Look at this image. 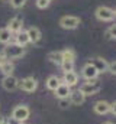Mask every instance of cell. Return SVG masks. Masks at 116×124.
Instances as JSON below:
<instances>
[{"label":"cell","mask_w":116,"mask_h":124,"mask_svg":"<svg viewBox=\"0 0 116 124\" xmlns=\"http://www.w3.org/2000/svg\"><path fill=\"white\" fill-rule=\"evenodd\" d=\"M90 63L96 68V71L99 72V74H103V72H107L109 71V62L106 61V59H103V58H100V56H97V58H93Z\"/></svg>","instance_id":"11"},{"label":"cell","mask_w":116,"mask_h":124,"mask_svg":"<svg viewBox=\"0 0 116 124\" xmlns=\"http://www.w3.org/2000/svg\"><path fill=\"white\" fill-rule=\"evenodd\" d=\"M0 71H1V74H3L4 77H7V75H13L15 63H13L12 61H6L1 66H0Z\"/></svg>","instance_id":"20"},{"label":"cell","mask_w":116,"mask_h":124,"mask_svg":"<svg viewBox=\"0 0 116 124\" xmlns=\"http://www.w3.org/2000/svg\"><path fill=\"white\" fill-rule=\"evenodd\" d=\"M80 23H81V19L77 16H62L59 19V26L62 29H67V31L77 29Z\"/></svg>","instance_id":"5"},{"label":"cell","mask_w":116,"mask_h":124,"mask_svg":"<svg viewBox=\"0 0 116 124\" xmlns=\"http://www.w3.org/2000/svg\"><path fill=\"white\" fill-rule=\"evenodd\" d=\"M47 58H48V61L52 62L54 65L61 66V63H62V52H61V51H52V52L48 54Z\"/></svg>","instance_id":"18"},{"label":"cell","mask_w":116,"mask_h":124,"mask_svg":"<svg viewBox=\"0 0 116 124\" xmlns=\"http://www.w3.org/2000/svg\"><path fill=\"white\" fill-rule=\"evenodd\" d=\"M26 1L28 0H10V6L13 9H20V7H23L26 4Z\"/></svg>","instance_id":"22"},{"label":"cell","mask_w":116,"mask_h":124,"mask_svg":"<svg viewBox=\"0 0 116 124\" xmlns=\"http://www.w3.org/2000/svg\"><path fill=\"white\" fill-rule=\"evenodd\" d=\"M61 68H62L64 72L74 71V62H62V63H61Z\"/></svg>","instance_id":"23"},{"label":"cell","mask_w":116,"mask_h":124,"mask_svg":"<svg viewBox=\"0 0 116 124\" xmlns=\"http://www.w3.org/2000/svg\"><path fill=\"white\" fill-rule=\"evenodd\" d=\"M115 17H116V10H115Z\"/></svg>","instance_id":"31"},{"label":"cell","mask_w":116,"mask_h":124,"mask_svg":"<svg viewBox=\"0 0 116 124\" xmlns=\"http://www.w3.org/2000/svg\"><path fill=\"white\" fill-rule=\"evenodd\" d=\"M49 3L51 1H48V0H36V7L38 9H47L49 6Z\"/></svg>","instance_id":"25"},{"label":"cell","mask_w":116,"mask_h":124,"mask_svg":"<svg viewBox=\"0 0 116 124\" xmlns=\"http://www.w3.org/2000/svg\"><path fill=\"white\" fill-rule=\"evenodd\" d=\"M68 100H70L71 105H83L84 101H86V97L77 90V91H71L70 97H68Z\"/></svg>","instance_id":"13"},{"label":"cell","mask_w":116,"mask_h":124,"mask_svg":"<svg viewBox=\"0 0 116 124\" xmlns=\"http://www.w3.org/2000/svg\"><path fill=\"white\" fill-rule=\"evenodd\" d=\"M6 61H7V59H6V56L3 55V52H0V66H1V65H3Z\"/></svg>","instance_id":"29"},{"label":"cell","mask_w":116,"mask_h":124,"mask_svg":"<svg viewBox=\"0 0 116 124\" xmlns=\"http://www.w3.org/2000/svg\"><path fill=\"white\" fill-rule=\"evenodd\" d=\"M62 52V62H74L76 61V52L74 49L68 48L65 51H61Z\"/></svg>","instance_id":"21"},{"label":"cell","mask_w":116,"mask_h":124,"mask_svg":"<svg viewBox=\"0 0 116 124\" xmlns=\"http://www.w3.org/2000/svg\"><path fill=\"white\" fill-rule=\"evenodd\" d=\"M26 33H28V36H29V42L30 43H38L41 40L42 33H41V31L36 26H30L28 31H26Z\"/></svg>","instance_id":"15"},{"label":"cell","mask_w":116,"mask_h":124,"mask_svg":"<svg viewBox=\"0 0 116 124\" xmlns=\"http://www.w3.org/2000/svg\"><path fill=\"white\" fill-rule=\"evenodd\" d=\"M48 1H51V0H48Z\"/></svg>","instance_id":"33"},{"label":"cell","mask_w":116,"mask_h":124,"mask_svg":"<svg viewBox=\"0 0 116 124\" xmlns=\"http://www.w3.org/2000/svg\"><path fill=\"white\" fill-rule=\"evenodd\" d=\"M1 52H3V55L6 56V59H7V61L20 59V58H22V56H25V54H26L25 48H23V46H19L18 43H7Z\"/></svg>","instance_id":"1"},{"label":"cell","mask_w":116,"mask_h":124,"mask_svg":"<svg viewBox=\"0 0 116 124\" xmlns=\"http://www.w3.org/2000/svg\"><path fill=\"white\" fill-rule=\"evenodd\" d=\"M58 104H59V107H61V108H67V107H70V105H71V102H70V100H68V98L58 100Z\"/></svg>","instance_id":"26"},{"label":"cell","mask_w":116,"mask_h":124,"mask_svg":"<svg viewBox=\"0 0 116 124\" xmlns=\"http://www.w3.org/2000/svg\"><path fill=\"white\" fill-rule=\"evenodd\" d=\"M20 124H25V123H20Z\"/></svg>","instance_id":"32"},{"label":"cell","mask_w":116,"mask_h":124,"mask_svg":"<svg viewBox=\"0 0 116 124\" xmlns=\"http://www.w3.org/2000/svg\"><path fill=\"white\" fill-rule=\"evenodd\" d=\"M70 94H71V88L68 87V85H65V84H59V87H58L57 90L54 91V95L57 97L58 100H62V98H68L70 97Z\"/></svg>","instance_id":"14"},{"label":"cell","mask_w":116,"mask_h":124,"mask_svg":"<svg viewBox=\"0 0 116 124\" xmlns=\"http://www.w3.org/2000/svg\"><path fill=\"white\" fill-rule=\"evenodd\" d=\"M81 75H83V78H86L87 81H91V79H97L99 72L96 71V68L90 62H87L86 65L83 66V69H81Z\"/></svg>","instance_id":"10"},{"label":"cell","mask_w":116,"mask_h":124,"mask_svg":"<svg viewBox=\"0 0 116 124\" xmlns=\"http://www.w3.org/2000/svg\"><path fill=\"white\" fill-rule=\"evenodd\" d=\"M15 43H18L19 46H23V48H25L28 43H30L26 31H20L19 33H16V36H15Z\"/></svg>","instance_id":"17"},{"label":"cell","mask_w":116,"mask_h":124,"mask_svg":"<svg viewBox=\"0 0 116 124\" xmlns=\"http://www.w3.org/2000/svg\"><path fill=\"white\" fill-rule=\"evenodd\" d=\"M30 116V108L26 104H18L12 110V118H15L19 123H25Z\"/></svg>","instance_id":"3"},{"label":"cell","mask_w":116,"mask_h":124,"mask_svg":"<svg viewBox=\"0 0 116 124\" xmlns=\"http://www.w3.org/2000/svg\"><path fill=\"white\" fill-rule=\"evenodd\" d=\"M12 38H13V35L10 33L7 28H0V43L7 45V43H10Z\"/></svg>","instance_id":"19"},{"label":"cell","mask_w":116,"mask_h":124,"mask_svg":"<svg viewBox=\"0 0 116 124\" xmlns=\"http://www.w3.org/2000/svg\"><path fill=\"white\" fill-rule=\"evenodd\" d=\"M102 90V82L99 79H91V81H87L84 82L81 87H80V93L83 94L84 97H90V95H96Z\"/></svg>","instance_id":"2"},{"label":"cell","mask_w":116,"mask_h":124,"mask_svg":"<svg viewBox=\"0 0 116 124\" xmlns=\"http://www.w3.org/2000/svg\"><path fill=\"white\" fill-rule=\"evenodd\" d=\"M103 124H115V123H112V121H106V123H103Z\"/></svg>","instance_id":"30"},{"label":"cell","mask_w":116,"mask_h":124,"mask_svg":"<svg viewBox=\"0 0 116 124\" xmlns=\"http://www.w3.org/2000/svg\"><path fill=\"white\" fill-rule=\"evenodd\" d=\"M93 110H94V113L99 114V116L107 114V113H110V102H107V101H105V100L96 101L94 105H93Z\"/></svg>","instance_id":"12"},{"label":"cell","mask_w":116,"mask_h":124,"mask_svg":"<svg viewBox=\"0 0 116 124\" xmlns=\"http://www.w3.org/2000/svg\"><path fill=\"white\" fill-rule=\"evenodd\" d=\"M109 72H112L113 75H116V61L109 63Z\"/></svg>","instance_id":"27"},{"label":"cell","mask_w":116,"mask_h":124,"mask_svg":"<svg viewBox=\"0 0 116 124\" xmlns=\"http://www.w3.org/2000/svg\"><path fill=\"white\" fill-rule=\"evenodd\" d=\"M106 35H107V38H112V39H116V25H112L107 32H106Z\"/></svg>","instance_id":"24"},{"label":"cell","mask_w":116,"mask_h":124,"mask_svg":"<svg viewBox=\"0 0 116 124\" xmlns=\"http://www.w3.org/2000/svg\"><path fill=\"white\" fill-rule=\"evenodd\" d=\"M1 87L3 90L6 91H16L19 88V78H16L15 75H7V77H3L1 79Z\"/></svg>","instance_id":"7"},{"label":"cell","mask_w":116,"mask_h":124,"mask_svg":"<svg viewBox=\"0 0 116 124\" xmlns=\"http://www.w3.org/2000/svg\"><path fill=\"white\" fill-rule=\"evenodd\" d=\"M59 84H61V79L58 78L57 75H51V77H48L47 81H45V87H47L49 91H55L58 87H59Z\"/></svg>","instance_id":"16"},{"label":"cell","mask_w":116,"mask_h":124,"mask_svg":"<svg viewBox=\"0 0 116 124\" xmlns=\"http://www.w3.org/2000/svg\"><path fill=\"white\" fill-rule=\"evenodd\" d=\"M94 15H96V17H97L99 20H102V22H110V20L115 19V10L110 9V7H107V6H99V7L96 9Z\"/></svg>","instance_id":"4"},{"label":"cell","mask_w":116,"mask_h":124,"mask_svg":"<svg viewBox=\"0 0 116 124\" xmlns=\"http://www.w3.org/2000/svg\"><path fill=\"white\" fill-rule=\"evenodd\" d=\"M110 113H112L113 116H116V101H113V102L110 104Z\"/></svg>","instance_id":"28"},{"label":"cell","mask_w":116,"mask_h":124,"mask_svg":"<svg viewBox=\"0 0 116 124\" xmlns=\"http://www.w3.org/2000/svg\"><path fill=\"white\" fill-rule=\"evenodd\" d=\"M61 82L65 84V85H68L70 88H71V87H76V85L78 84V75H77V72H76V71L64 72V75H62V81H61Z\"/></svg>","instance_id":"8"},{"label":"cell","mask_w":116,"mask_h":124,"mask_svg":"<svg viewBox=\"0 0 116 124\" xmlns=\"http://www.w3.org/2000/svg\"><path fill=\"white\" fill-rule=\"evenodd\" d=\"M19 88L23 91V93H33V91H36V88H38V81H36V78H33V77H26V78H23L22 81H19Z\"/></svg>","instance_id":"6"},{"label":"cell","mask_w":116,"mask_h":124,"mask_svg":"<svg viewBox=\"0 0 116 124\" xmlns=\"http://www.w3.org/2000/svg\"><path fill=\"white\" fill-rule=\"evenodd\" d=\"M9 31H10V33L13 35H16V33H19L20 31H23V20L20 19V17H12L10 20H9V23H7V26H6Z\"/></svg>","instance_id":"9"}]
</instances>
